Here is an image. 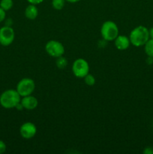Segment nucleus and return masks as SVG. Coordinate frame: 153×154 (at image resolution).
I'll list each match as a JSON object with an SVG mask.
<instances>
[{
	"instance_id": "f257e3e1",
	"label": "nucleus",
	"mask_w": 153,
	"mask_h": 154,
	"mask_svg": "<svg viewBox=\"0 0 153 154\" xmlns=\"http://www.w3.org/2000/svg\"><path fill=\"white\" fill-rule=\"evenodd\" d=\"M149 38L148 29L144 26H138L135 27L129 35L130 44L137 48L144 46Z\"/></svg>"
},
{
	"instance_id": "f03ea898",
	"label": "nucleus",
	"mask_w": 153,
	"mask_h": 154,
	"mask_svg": "<svg viewBox=\"0 0 153 154\" xmlns=\"http://www.w3.org/2000/svg\"><path fill=\"white\" fill-rule=\"evenodd\" d=\"M21 98L16 90L9 89L0 95V105L5 109L15 108L20 102Z\"/></svg>"
},
{
	"instance_id": "7ed1b4c3",
	"label": "nucleus",
	"mask_w": 153,
	"mask_h": 154,
	"mask_svg": "<svg viewBox=\"0 0 153 154\" xmlns=\"http://www.w3.org/2000/svg\"><path fill=\"white\" fill-rule=\"evenodd\" d=\"M119 34V30L117 24L112 20H106L100 27V35L104 40L112 42Z\"/></svg>"
},
{
	"instance_id": "20e7f679",
	"label": "nucleus",
	"mask_w": 153,
	"mask_h": 154,
	"mask_svg": "<svg viewBox=\"0 0 153 154\" xmlns=\"http://www.w3.org/2000/svg\"><path fill=\"white\" fill-rule=\"evenodd\" d=\"M16 90L21 97L29 96L32 94L35 90V83L32 78H24L16 84Z\"/></svg>"
},
{
	"instance_id": "39448f33",
	"label": "nucleus",
	"mask_w": 153,
	"mask_h": 154,
	"mask_svg": "<svg viewBox=\"0 0 153 154\" xmlns=\"http://www.w3.org/2000/svg\"><path fill=\"white\" fill-rule=\"evenodd\" d=\"M89 64L86 60L78 58L72 64V72L74 75L77 78H83L89 73Z\"/></svg>"
},
{
	"instance_id": "423d86ee",
	"label": "nucleus",
	"mask_w": 153,
	"mask_h": 154,
	"mask_svg": "<svg viewBox=\"0 0 153 154\" xmlns=\"http://www.w3.org/2000/svg\"><path fill=\"white\" fill-rule=\"evenodd\" d=\"M45 51L51 57L58 58L64 54V47L56 40H50L45 45Z\"/></svg>"
},
{
	"instance_id": "0eeeda50",
	"label": "nucleus",
	"mask_w": 153,
	"mask_h": 154,
	"mask_svg": "<svg viewBox=\"0 0 153 154\" xmlns=\"http://www.w3.org/2000/svg\"><path fill=\"white\" fill-rule=\"evenodd\" d=\"M15 38V32L11 26H4L0 29V45L8 47L13 43Z\"/></svg>"
},
{
	"instance_id": "6e6552de",
	"label": "nucleus",
	"mask_w": 153,
	"mask_h": 154,
	"mask_svg": "<svg viewBox=\"0 0 153 154\" xmlns=\"http://www.w3.org/2000/svg\"><path fill=\"white\" fill-rule=\"evenodd\" d=\"M37 133V127L32 122H26L20 128V134L24 139H31Z\"/></svg>"
},
{
	"instance_id": "1a4fd4ad",
	"label": "nucleus",
	"mask_w": 153,
	"mask_h": 154,
	"mask_svg": "<svg viewBox=\"0 0 153 154\" xmlns=\"http://www.w3.org/2000/svg\"><path fill=\"white\" fill-rule=\"evenodd\" d=\"M20 102L23 107V109L28 110V111L35 109L38 105V101L37 98L33 96L32 95L22 97Z\"/></svg>"
},
{
	"instance_id": "9d476101",
	"label": "nucleus",
	"mask_w": 153,
	"mask_h": 154,
	"mask_svg": "<svg viewBox=\"0 0 153 154\" xmlns=\"http://www.w3.org/2000/svg\"><path fill=\"white\" fill-rule=\"evenodd\" d=\"M113 42L115 47L118 51H125L130 47V45L129 37L123 35H118Z\"/></svg>"
},
{
	"instance_id": "9b49d317",
	"label": "nucleus",
	"mask_w": 153,
	"mask_h": 154,
	"mask_svg": "<svg viewBox=\"0 0 153 154\" xmlns=\"http://www.w3.org/2000/svg\"><path fill=\"white\" fill-rule=\"evenodd\" d=\"M25 17L28 20H34L37 18L38 15V10L35 5L29 4L28 6H26L24 11Z\"/></svg>"
},
{
	"instance_id": "f8f14e48",
	"label": "nucleus",
	"mask_w": 153,
	"mask_h": 154,
	"mask_svg": "<svg viewBox=\"0 0 153 154\" xmlns=\"http://www.w3.org/2000/svg\"><path fill=\"white\" fill-rule=\"evenodd\" d=\"M145 52L148 57H153V39L149 38L144 45Z\"/></svg>"
},
{
	"instance_id": "ddd939ff",
	"label": "nucleus",
	"mask_w": 153,
	"mask_h": 154,
	"mask_svg": "<svg viewBox=\"0 0 153 154\" xmlns=\"http://www.w3.org/2000/svg\"><path fill=\"white\" fill-rule=\"evenodd\" d=\"M56 65L57 68L59 69H65L68 66L67 59L63 57V56L58 57V58H56Z\"/></svg>"
},
{
	"instance_id": "4468645a",
	"label": "nucleus",
	"mask_w": 153,
	"mask_h": 154,
	"mask_svg": "<svg viewBox=\"0 0 153 154\" xmlns=\"http://www.w3.org/2000/svg\"><path fill=\"white\" fill-rule=\"evenodd\" d=\"M13 0H1L0 1V7L5 11H8L13 8Z\"/></svg>"
},
{
	"instance_id": "2eb2a0df",
	"label": "nucleus",
	"mask_w": 153,
	"mask_h": 154,
	"mask_svg": "<svg viewBox=\"0 0 153 154\" xmlns=\"http://www.w3.org/2000/svg\"><path fill=\"white\" fill-rule=\"evenodd\" d=\"M65 0H52L51 4L55 10L60 11L63 9V8L65 5Z\"/></svg>"
},
{
	"instance_id": "dca6fc26",
	"label": "nucleus",
	"mask_w": 153,
	"mask_h": 154,
	"mask_svg": "<svg viewBox=\"0 0 153 154\" xmlns=\"http://www.w3.org/2000/svg\"><path fill=\"white\" fill-rule=\"evenodd\" d=\"M83 79L85 84L88 86H93L95 84V78H94V77L90 73H88V75H86L83 78Z\"/></svg>"
},
{
	"instance_id": "f3484780",
	"label": "nucleus",
	"mask_w": 153,
	"mask_h": 154,
	"mask_svg": "<svg viewBox=\"0 0 153 154\" xmlns=\"http://www.w3.org/2000/svg\"><path fill=\"white\" fill-rule=\"evenodd\" d=\"M6 149H7V146L5 143L2 140H0V154L4 153L6 151Z\"/></svg>"
},
{
	"instance_id": "a211bd4d",
	"label": "nucleus",
	"mask_w": 153,
	"mask_h": 154,
	"mask_svg": "<svg viewBox=\"0 0 153 154\" xmlns=\"http://www.w3.org/2000/svg\"><path fill=\"white\" fill-rule=\"evenodd\" d=\"M6 17V11L3 10L1 7H0V23L3 22L5 19Z\"/></svg>"
},
{
	"instance_id": "6ab92c4d",
	"label": "nucleus",
	"mask_w": 153,
	"mask_h": 154,
	"mask_svg": "<svg viewBox=\"0 0 153 154\" xmlns=\"http://www.w3.org/2000/svg\"><path fill=\"white\" fill-rule=\"evenodd\" d=\"M27 2H28L29 4H32V5H39L40 4V3L43 2L44 0H26Z\"/></svg>"
},
{
	"instance_id": "aec40b11",
	"label": "nucleus",
	"mask_w": 153,
	"mask_h": 154,
	"mask_svg": "<svg viewBox=\"0 0 153 154\" xmlns=\"http://www.w3.org/2000/svg\"><path fill=\"white\" fill-rule=\"evenodd\" d=\"M143 153H145V154H153V147H146L145 150H143Z\"/></svg>"
},
{
	"instance_id": "412c9836",
	"label": "nucleus",
	"mask_w": 153,
	"mask_h": 154,
	"mask_svg": "<svg viewBox=\"0 0 153 154\" xmlns=\"http://www.w3.org/2000/svg\"><path fill=\"white\" fill-rule=\"evenodd\" d=\"M146 63L148 65L153 64V57H148V58H147V60H146Z\"/></svg>"
},
{
	"instance_id": "4be33fe9",
	"label": "nucleus",
	"mask_w": 153,
	"mask_h": 154,
	"mask_svg": "<svg viewBox=\"0 0 153 154\" xmlns=\"http://www.w3.org/2000/svg\"><path fill=\"white\" fill-rule=\"evenodd\" d=\"M148 32H149V38L153 39V27H152L150 29H148Z\"/></svg>"
},
{
	"instance_id": "5701e85b",
	"label": "nucleus",
	"mask_w": 153,
	"mask_h": 154,
	"mask_svg": "<svg viewBox=\"0 0 153 154\" xmlns=\"http://www.w3.org/2000/svg\"><path fill=\"white\" fill-rule=\"evenodd\" d=\"M65 1L70 3H76L80 1V0H65Z\"/></svg>"
}]
</instances>
